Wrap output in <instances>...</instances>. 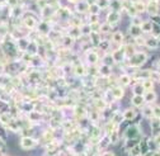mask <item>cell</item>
Returning a JSON list of instances; mask_svg holds the SVG:
<instances>
[{"label":"cell","mask_w":160,"mask_h":156,"mask_svg":"<svg viewBox=\"0 0 160 156\" xmlns=\"http://www.w3.org/2000/svg\"><path fill=\"white\" fill-rule=\"evenodd\" d=\"M103 156H113V154H112V152H106Z\"/></svg>","instance_id":"4"},{"label":"cell","mask_w":160,"mask_h":156,"mask_svg":"<svg viewBox=\"0 0 160 156\" xmlns=\"http://www.w3.org/2000/svg\"><path fill=\"white\" fill-rule=\"evenodd\" d=\"M21 146L24 149V150H31L36 146V141L33 139H29V137H26V139H22L21 141Z\"/></svg>","instance_id":"1"},{"label":"cell","mask_w":160,"mask_h":156,"mask_svg":"<svg viewBox=\"0 0 160 156\" xmlns=\"http://www.w3.org/2000/svg\"><path fill=\"white\" fill-rule=\"evenodd\" d=\"M145 156H152V155H150V154H145Z\"/></svg>","instance_id":"6"},{"label":"cell","mask_w":160,"mask_h":156,"mask_svg":"<svg viewBox=\"0 0 160 156\" xmlns=\"http://www.w3.org/2000/svg\"><path fill=\"white\" fill-rule=\"evenodd\" d=\"M0 156H3V151L2 150H0Z\"/></svg>","instance_id":"5"},{"label":"cell","mask_w":160,"mask_h":156,"mask_svg":"<svg viewBox=\"0 0 160 156\" xmlns=\"http://www.w3.org/2000/svg\"><path fill=\"white\" fill-rule=\"evenodd\" d=\"M130 152H131V156H138L140 154H141V152H140V147L138 146H133L130 150Z\"/></svg>","instance_id":"3"},{"label":"cell","mask_w":160,"mask_h":156,"mask_svg":"<svg viewBox=\"0 0 160 156\" xmlns=\"http://www.w3.org/2000/svg\"><path fill=\"white\" fill-rule=\"evenodd\" d=\"M0 145H2V140H0Z\"/></svg>","instance_id":"7"},{"label":"cell","mask_w":160,"mask_h":156,"mask_svg":"<svg viewBox=\"0 0 160 156\" xmlns=\"http://www.w3.org/2000/svg\"><path fill=\"white\" fill-rule=\"evenodd\" d=\"M137 133H138V129L136 128V127H131V128H128L127 129V137L128 139H135V136H137Z\"/></svg>","instance_id":"2"}]
</instances>
